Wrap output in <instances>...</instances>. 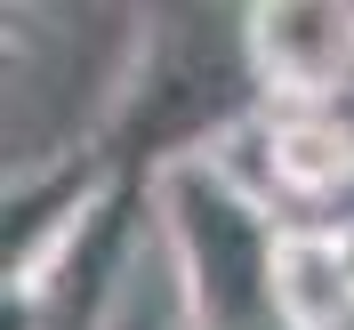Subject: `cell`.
Segmentation results:
<instances>
[{
	"label": "cell",
	"instance_id": "cell-3",
	"mask_svg": "<svg viewBox=\"0 0 354 330\" xmlns=\"http://www.w3.org/2000/svg\"><path fill=\"white\" fill-rule=\"evenodd\" d=\"M97 201H105V154H57L48 169H17V185H8V282H41Z\"/></svg>",
	"mask_w": 354,
	"mask_h": 330
},
{
	"label": "cell",
	"instance_id": "cell-2",
	"mask_svg": "<svg viewBox=\"0 0 354 330\" xmlns=\"http://www.w3.org/2000/svg\"><path fill=\"white\" fill-rule=\"evenodd\" d=\"M242 57L282 105L338 97L354 81V0H250Z\"/></svg>",
	"mask_w": 354,
	"mask_h": 330
},
{
	"label": "cell",
	"instance_id": "cell-4",
	"mask_svg": "<svg viewBox=\"0 0 354 330\" xmlns=\"http://www.w3.org/2000/svg\"><path fill=\"white\" fill-rule=\"evenodd\" d=\"M266 161L290 194L306 201H330V194H354V129L330 113V97H306L290 105L274 129H266Z\"/></svg>",
	"mask_w": 354,
	"mask_h": 330
},
{
	"label": "cell",
	"instance_id": "cell-5",
	"mask_svg": "<svg viewBox=\"0 0 354 330\" xmlns=\"http://www.w3.org/2000/svg\"><path fill=\"white\" fill-rule=\"evenodd\" d=\"M274 298H282L290 330H346L354 322V266L338 234H282V266H274Z\"/></svg>",
	"mask_w": 354,
	"mask_h": 330
},
{
	"label": "cell",
	"instance_id": "cell-1",
	"mask_svg": "<svg viewBox=\"0 0 354 330\" xmlns=\"http://www.w3.org/2000/svg\"><path fill=\"white\" fill-rule=\"evenodd\" d=\"M153 218L177 266V298L194 330H290L274 298L282 234L266 201L218 154H169L153 169Z\"/></svg>",
	"mask_w": 354,
	"mask_h": 330
}]
</instances>
